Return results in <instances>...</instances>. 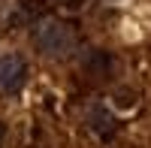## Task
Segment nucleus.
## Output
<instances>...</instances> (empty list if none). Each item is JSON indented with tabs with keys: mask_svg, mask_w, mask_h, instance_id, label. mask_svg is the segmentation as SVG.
Returning a JSON list of instances; mask_svg holds the SVG:
<instances>
[{
	"mask_svg": "<svg viewBox=\"0 0 151 148\" xmlns=\"http://www.w3.org/2000/svg\"><path fill=\"white\" fill-rule=\"evenodd\" d=\"M36 45L52 57H64L76 48V33L60 21H45L36 27Z\"/></svg>",
	"mask_w": 151,
	"mask_h": 148,
	"instance_id": "f257e3e1",
	"label": "nucleus"
},
{
	"mask_svg": "<svg viewBox=\"0 0 151 148\" xmlns=\"http://www.w3.org/2000/svg\"><path fill=\"white\" fill-rule=\"evenodd\" d=\"M27 82V60L21 55H3L0 57V91L3 94H15L24 88Z\"/></svg>",
	"mask_w": 151,
	"mask_h": 148,
	"instance_id": "f03ea898",
	"label": "nucleus"
},
{
	"mask_svg": "<svg viewBox=\"0 0 151 148\" xmlns=\"http://www.w3.org/2000/svg\"><path fill=\"white\" fill-rule=\"evenodd\" d=\"M91 130L97 133L100 139H109V136H115L118 121H115V115H112L106 106H94L91 109Z\"/></svg>",
	"mask_w": 151,
	"mask_h": 148,
	"instance_id": "7ed1b4c3",
	"label": "nucleus"
},
{
	"mask_svg": "<svg viewBox=\"0 0 151 148\" xmlns=\"http://www.w3.org/2000/svg\"><path fill=\"white\" fill-rule=\"evenodd\" d=\"M3 139H6V127H3V121H0V148H3Z\"/></svg>",
	"mask_w": 151,
	"mask_h": 148,
	"instance_id": "20e7f679",
	"label": "nucleus"
},
{
	"mask_svg": "<svg viewBox=\"0 0 151 148\" xmlns=\"http://www.w3.org/2000/svg\"><path fill=\"white\" fill-rule=\"evenodd\" d=\"M64 3H67L70 9H76V6H82V0H64Z\"/></svg>",
	"mask_w": 151,
	"mask_h": 148,
	"instance_id": "39448f33",
	"label": "nucleus"
}]
</instances>
